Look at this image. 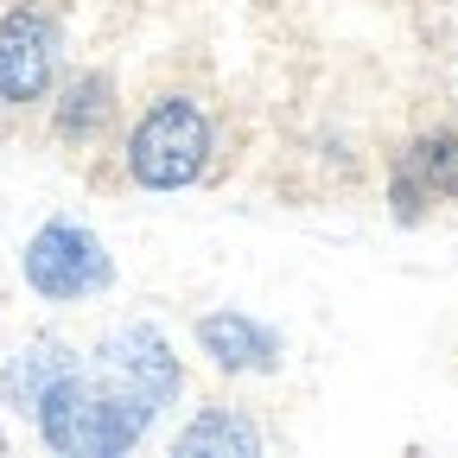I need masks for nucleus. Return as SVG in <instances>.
Here are the masks:
<instances>
[{
  "label": "nucleus",
  "instance_id": "1",
  "mask_svg": "<svg viewBox=\"0 0 458 458\" xmlns=\"http://www.w3.org/2000/svg\"><path fill=\"white\" fill-rule=\"evenodd\" d=\"M223 153V128H216V108L191 89H153L140 102V114L122 134V172L134 191H191L210 179V165Z\"/></svg>",
  "mask_w": 458,
  "mask_h": 458
},
{
  "label": "nucleus",
  "instance_id": "2",
  "mask_svg": "<svg viewBox=\"0 0 458 458\" xmlns=\"http://www.w3.org/2000/svg\"><path fill=\"white\" fill-rule=\"evenodd\" d=\"M26 427L57 458H122V452L147 445L159 414L147 408L140 394H128L122 382H108L102 369H89V357H83V369H71L64 382H57L32 408Z\"/></svg>",
  "mask_w": 458,
  "mask_h": 458
},
{
  "label": "nucleus",
  "instance_id": "3",
  "mask_svg": "<svg viewBox=\"0 0 458 458\" xmlns=\"http://www.w3.org/2000/svg\"><path fill=\"white\" fill-rule=\"evenodd\" d=\"M20 280L38 306H83L114 286V255L89 223L45 216L20 249Z\"/></svg>",
  "mask_w": 458,
  "mask_h": 458
},
{
  "label": "nucleus",
  "instance_id": "4",
  "mask_svg": "<svg viewBox=\"0 0 458 458\" xmlns=\"http://www.w3.org/2000/svg\"><path fill=\"white\" fill-rule=\"evenodd\" d=\"M64 77V13L51 0L0 7V114H32Z\"/></svg>",
  "mask_w": 458,
  "mask_h": 458
},
{
  "label": "nucleus",
  "instance_id": "5",
  "mask_svg": "<svg viewBox=\"0 0 458 458\" xmlns=\"http://www.w3.org/2000/svg\"><path fill=\"white\" fill-rule=\"evenodd\" d=\"M89 369H102L108 382H122L128 394H140L153 414H172V408L185 401V363H179L172 337H165L153 318L114 325L96 351H89Z\"/></svg>",
  "mask_w": 458,
  "mask_h": 458
},
{
  "label": "nucleus",
  "instance_id": "6",
  "mask_svg": "<svg viewBox=\"0 0 458 458\" xmlns=\"http://www.w3.org/2000/svg\"><path fill=\"white\" fill-rule=\"evenodd\" d=\"M439 204H458V128H420L388 159V216L401 229L427 223Z\"/></svg>",
  "mask_w": 458,
  "mask_h": 458
},
{
  "label": "nucleus",
  "instance_id": "7",
  "mask_svg": "<svg viewBox=\"0 0 458 458\" xmlns=\"http://www.w3.org/2000/svg\"><path fill=\"white\" fill-rule=\"evenodd\" d=\"M114 122H122V89H114V77L102 64H77L57 77V89L45 102V128L64 153H96L114 134Z\"/></svg>",
  "mask_w": 458,
  "mask_h": 458
},
{
  "label": "nucleus",
  "instance_id": "8",
  "mask_svg": "<svg viewBox=\"0 0 458 458\" xmlns=\"http://www.w3.org/2000/svg\"><path fill=\"white\" fill-rule=\"evenodd\" d=\"M191 344H198V357L229 376V382H242V376H274L280 357H286V337L274 325H261L255 312H236V306H216L191 325Z\"/></svg>",
  "mask_w": 458,
  "mask_h": 458
},
{
  "label": "nucleus",
  "instance_id": "9",
  "mask_svg": "<svg viewBox=\"0 0 458 458\" xmlns=\"http://www.w3.org/2000/svg\"><path fill=\"white\" fill-rule=\"evenodd\" d=\"M71 369H83V351L71 337H57V331H32V337H20L7 357H0V408L7 414H20V420H32V408L64 382Z\"/></svg>",
  "mask_w": 458,
  "mask_h": 458
},
{
  "label": "nucleus",
  "instance_id": "10",
  "mask_svg": "<svg viewBox=\"0 0 458 458\" xmlns=\"http://www.w3.org/2000/svg\"><path fill=\"white\" fill-rule=\"evenodd\" d=\"M261 445H267L261 420H249V408H236V401H204L172 433V452L179 458H255Z\"/></svg>",
  "mask_w": 458,
  "mask_h": 458
},
{
  "label": "nucleus",
  "instance_id": "11",
  "mask_svg": "<svg viewBox=\"0 0 458 458\" xmlns=\"http://www.w3.org/2000/svg\"><path fill=\"white\" fill-rule=\"evenodd\" d=\"M0 458H7V427H0Z\"/></svg>",
  "mask_w": 458,
  "mask_h": 458
}]
</instances>
